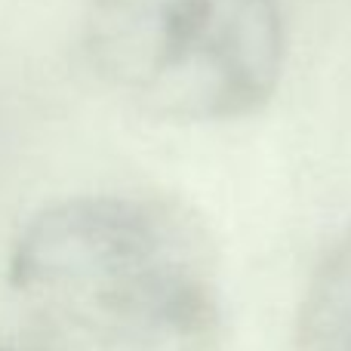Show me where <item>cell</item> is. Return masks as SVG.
Masks as SVG:
<instances>
[{"mask_svg": "<svg viewBox=\"0 0 351 351\" xmlns=\"http://www.w3.org/2000/svg\"><path fill=\"white\" fill-rule=\"evenodd\" d=\"M10 284L40 327L84 351H204L216 324L204 231L160 200L47 206L12 247Z\"/></svg>", "mask_w": 351, "mask_h": 351, "instance_id": "1", "label": "cell"}, {"mask_svg": "<svg viewBox=\"0 0 351 351\" xmlns=\"http://www.w3.org/2000/svg\"><path fill=\"white\" fill-rule=\"evenodd\" d=\"M290 0H90L93 68L158 117H250L274 96L287 62Z\"/></svg>", "mask_w": 351, "mask_h": 351, "instance_id": "2", "label": "cell"}, {"mask_svg": "<svg viewBox=\"0 0 351 351\" xmlns=\"http://www.w3.org/2000/svg\"><path fill=\"white\" fill-rule=\"evenodd\" d=\"M299 351H351V228L308 284L299 311Z\"/></svg>", "mask_w": 351, "mask_h": 351, "instance_id": "3", "label": "cell"}]
</instances>
